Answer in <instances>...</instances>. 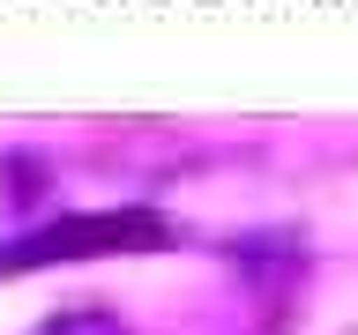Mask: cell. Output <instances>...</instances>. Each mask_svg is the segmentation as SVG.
I'll list each match as a JSON object with an SVG mask.
<instances>
[{
	"mask_svg": "<svg viewBox=\"0 0 358 335\" xmlns=\"http://www.w3.org/2000/svg\"><path fill=\"white\" fill-rule=\"evenodd\" d=\"M172 239V223L157 209H83V216L38 223L22 239H0V276H30V268L60 261H97V253H150Z\"/></svg>",
	"mask_w": 358,
	"mask_h": 335,
	"instance_id": "obj_1",
	"label": "cell"
},
{
	"mask_svg": "<svg viewBox=\"0 0 358 335\" xmlns=\"http://www.w3.org/2000/svg\"><path fill=\"white\" fill-rule=\"evenodd\" d=\"M45 186H52V164H45L38 149H15V156H0V194H8V201H38Z\"/></svg>",
	"mask_w": 358,
	"mask_h": 335,
	"instance_id": "obj_2",
	"label": "cell"
},
{
	"mask_svg": "<svg viewBox=\"0 0 358 335\" xmlns=\"http://www.w3.org/2000/svg\"><path fill=\"white\" fill-rule=\"evenodd\" d=\"M38 335H134L120 313H105V306H75V313H60V320H45Z\"/></svg>",
	"mask_w": 358,
	"mask_h": 335,
	"instance_id": "obj_3",
	"label": "cell"
}]
</instances>
